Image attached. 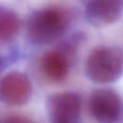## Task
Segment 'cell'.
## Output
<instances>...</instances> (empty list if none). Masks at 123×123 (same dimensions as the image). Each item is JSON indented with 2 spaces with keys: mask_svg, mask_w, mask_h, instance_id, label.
<instances>
[{
  "mask_svg": "<svg viewBox=\"0 0 123 123\" xmlns=\"http://www.w3.org/2000/svg\"><path fill=\"white\" fill-rule=\"evenodd\" d=\"M85 71L95 83L114 82L123 73V52L116 47L99 46L88 55Z\"/></svg>",
  "mask_w": 123,
  "mask_h": 123,
  "instance_id": "cell-1",
  "label": "cell"
},
{
  "mask_svg": "<svg viewBox=\"0 0 123 123\" xmlns=\"http://www.w3.org/2000/svg\"><path fill=\"white\" fill-rule=\"evenodd\" d=\"M64 23L63 15L55 9L37 11L28 21V37L35 43H49L60 37L63 31Z\"/></svg>",
  "mask_w": 123,
  "mask_h": 123,
  "instance_id": "cell-2",
  "label": "cell"
},
{
  "mask_svg": "<svg viewBox=\"0 0 123 123\" xmlns=\"http://www.w3.org/2000/svg\"><path fill=\"white\" fill-rule=\"evenodd\" d=\"M89 111L92 117L99 123H113L121 116L123 102L112 89H97L90 95Z\"/></svg>",
  "mask_w": 123,
  "mask_h": 123,
  "instance_id": "cell-3",
  "label": "cell"
},
{
  "mask_svg": "<svg viewBox=\"0 0 123 123\" xmlns=\"http://www.w3.org/2000/svg\"><path fill=\"white\" fill-rule=\"evenodd\" d=\"M32 94V85L26 75L12 72L0 81V99L9 105L19 106L27 103Z\"/></svg>",
  "mask_w": 123,
  "mask_h": 123,
  "instance_id": "cell-4",
  "label": "cell"
},
{
  "mask_svg": "<svg viewBox=\"0 0 123 123\" xmlns=\"http://www.w3.org/2000/svg\"><path fill=\"white\" fill-rule=\"evenodd\" d=\"M48 111L55 123H74L81 112V98L72 92L55 94L48 101Z\"/></svg>",
  "mask_w": 123,
  "mask_h": 123,
  "instance_id": "cell-5",
  "label": "cell"
},
{
  "mask_svg": "<svg viewBox=\"0 0 123 123\" xmlns=\"http://www.w3.org/2000/svg\"><path fill=\"white\" fill-rule=\"evenodd\" d=\"M123 14V0H91L86 9L87 20L95 26L116 22Z\"/></svg>",
  "mask_w": 123,
  "mask_h": 123,
  "instance_id": "cell-6",
  "label": "cell"
},
{
  "mask_svg": "<svg viewBox=\"0 0 123 123\" xmlns=\"http://www.w3.org/2000/svg\"><path fill=\"white\" fill-rule=\"evenodd\" d=\"M41 67L45 76L52 81H62L68 73L67 58L60 51L46 53L41 61Z\"/></svg>",
  "mask_w": 123,
  "mask_h": 123,
  "instance_id": "cell-7",
  "label": "cell"
},
{
  "mask_svg": "<svg viewBox=\"0 0 123 123\" xmlns=\"http://www.w3.org/2000/svg\"><path fill=\"white\" fill-rule=\"evenodd\" d=\"M20 20L12 11L0 7V41L11 40L18 32Z\"/></svg>",
  "mask_w": 123,
  "mask_h": 123,
  "instance_id": "cell-8",
  "label": "cell"
}]
</instances>
